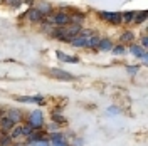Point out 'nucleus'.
I'll use <instances>...</instances> for the list:
<instances>
[{"instance_id":"1","label":"nucleus","mask_w":148,"mask_h":146,"mask_svg":"<svg viewBox=\"0 0 148 146\" xmlns=\"http://www.w3.org/2000/svg\"><path fill=\"white\" fill-rule=\"evenodd\" d=\"M27 124L30 126V128L34 129H39L44 126V113L40 109H36L32 111L30 114H29V119H27Z\"/></svg>"},{"instance_id":"2","label":"nucleus","mask_w":148,"mask_h":146,"mask_svg":"<svg viewBox=\"0 0 148 146\" xmlns=\"http://www.w3.org/2000/svg\"><path fill=\"white\" fill-rule=\"evenodd\" d=\"M98 15L114 27L121 25V12H104V10H101V12H98Z\"/></svg>"},{"instance_id":"3","label":"nucleus","mask_w":148,"mask_h":146,"mask_svg":"<svg viewBox=\"0 0 148 146\" xmlns=\"http://www.w3.org/2000/svg\"><path fill=\"white\" fill-rule=\"evenodd\" d=\"M130 52L135 55V57H140V59H143V61H147V59H148L147 49H143V47L138 46V44H130Z\"/></svg>"},{"instance_id":"4","label":"nucleus","mask_w":148,"mask_h":146,"mask_svg":"<svg viewBox=\"0 0 148 146\" xmlns=\"http://www.w3.org/2000/svg\"><path fill=\"white\" fill-rule=\"evenodd\" d=\"M36 9L39 10L42 15H44V18H46L47 15H51V14L54 12V7H52L49 2H37V3H36Z\"/></svg>"},{"instance_id":"5","label":"nucleus","mask_w":148,"mask_h":146,"mask_svg":"<svg viewBox=\"0 0 148 146\" xmlns=\"http://www.w3.org/2000/svg\"><path fill=\"white\" fill-rule=\"evenodd\" d=\"M25 17H27L30 22H42V20H44V15H42L36 7H30V9L25 12Z\"/></svg>"},{"instance_id":"6","label":"nucleus","mask_w":148,"mask_h":146,"mask_svg":"<svg viewBox=\"0 0 148 146\" xmlns=\"http://www.w3.org/2000/svg\"><path fill=\"white\" fill-rule=\"evenodd\" d=\"M49 72L52 74L54 77L61 79V81H74V76H73V74L66 72V71H62V69H51Z\"/></svg>"},{"instance_id":"7","label":"nucleus","mask_w":148,"mask_h":146,"mask_svg":"<svg viewBox=\"0 0 148 146\" xmlns=\"http://www.w3.org/2000/svg\"><path fill=\"white\" fill-rule=\"evenodd\" d=\"M7 118H9L14 124H18V123L24 119V113L20 109H9L7 111Z\"/></svg>"},{"instance_id":"8","label":"nucleus","mask_w":148,"mask_h":146,"mask_svg":"<svg viewBox=\"0 0 148 146\" xmlns=\"http://www.w3.org/2000/svg\"><path fill=\"white\" fill-rule=\"evenodd\" d=\"M84 18H86V15H84L83 12H71V14H69V24L83 25Z\"/></svg>"},{"instance_id":"9","label":"nucleus","mask_w":148,"mask_h":146,"mask_svg":"<svg viewBox=\"0 0 148 146\" xmlns=\"http://www.w3.org/2000/svg\"><path fill=\"white\" fill-rule=\"evenodd\" d=\"M136 39V35H135V32H131V30H125L123 34L120 35V44H133V40Z\"/></svg>"},{"instance_id":"10","label":"nucleus","mask_w":148,"mask_h":146,"mask_svg":"<svg viewBox=\"0 0 148 146\" xmlns=\"http://www.w3.org/2000/svg\"><path fill=\"white\" fill-rule=\"evenodd\" d=\"M113 49V42H111L110 37H101L99 42H98V47L96 50H111Z\"/></svg>"},{"instance_id":"11","label":"nucleus","mask_w":148,"mask_h":146,"mask_svg":"<svg viewBox=\"0 0 148 146\" xmlns=\"http://www.w3.org/2000/svg\"><path fill=\"white\" fill-rule=\"evenodd\" d=\"M147 17H148V12H147V10L135 12V17H133V22H131V24H135V25H141V24H145Z\"/></svg>"},{"instance_id":"12","label":"nucleus","mask_w":148,"mask_h":146,"mask_svg":"<svg viewBox=\"0 0 148 146\" xmlns=\"http://www.w3.org/2000/svg\"><path fill=\"white\" fill-rule=\"evenodd\" d=\"M12 128H14V123H12L7 116H2V118H0V129H2V131H10Z\"/></svg>"},{"instance_id":"13","label":"nucleus","mask_w":148,"mask_h":146,"mask_svg":"<svg viewBox=\"0 0 148 146\" xmlns=\"http://www.w3.org/2000/svg\"><path fill=\"white\" fill-rule=\"evenodd\" d=\"M99 39H101V37L98 35V34L91 35L89 39H88V42H86V47H84V49H94V50H96V47H98V42H99Z\"/></svg>"},{"instance_id":"14","label":"nucleus","mask_w":148,"mask_h":146,"mask_svg":"<svg viewBox=\"0 0 148 146\" xmlns=\"http://www.w3.org/2000/svg\"><path fill=\"white\" fill-rule=\"evenodd\" d=\"M133 17H135V12H133V10L123 12V14H121V24H125V25H130V24L133 22Z\"/></svg>"},{"instance_id":"15","label":"nucleus","mask_w":148,"mask_h":146,"mask_svg":"<svg viewBox=\"0 0 148 146\" xmlns=\"http://www.w3.org/2000/svg\"><path fill=\"white\" fill-rule=\"evenodd\" d=\"M52 145L54 146H67V143H66L64 136L61 133H54L52 134Z\"/></svg>"},{"instance_id":"16","label":"nucleus","mask_w":148,"mask_h":146,"mask_svg":"<svg viewBox=\"0 0 148 146\" xmlns=\"http://www.w3.org/2000/svg\"><path fill=\"white\" fill-rule=\"evenodd\" d=\"M56 54H57V57H59L61 61H64V62H79V59H77V57H73V55H66L62 50H57Z\"/></svg>"},{"instance_id":"17","label":"nucleus","mask_w":148,"mask_h":146,"mask_svg":"<svg viewBox=\"0 0 148 146\" xmlns=\"http://www.w3.org/2000/svg\"><path fill=\"white\" fill-rule=\"evenodd\" d=\"M10 138H12V139H15V138H20L22 136V124H20V123H18V124H14V128L10 129Z\"/></svg>"},{"instance_id":"18","label":"nucleus","mask_w":148,"mask_h":146,"mask_svg":"<svg viewBox=\"0 0 148 146\" xmlns=\"http://www.w3.org/2000/svg\"><path fill=\"white\" fill-rule=\"evenodd\" d=\"M10 143H12V138L9 133L0 131V146H10Z\"/></svg>"},{"instance_id":"19","label":"nucleus","mask_w":148,"mask_h":146,"mask_svg":"<svg viewBox=\"0 0 148 146\" xmlns=\"http://www.w3.org/2000/svg\"><path fill=\"white\" fill-rule=\"evenodd\" d=\"M22 2H24V0H2V3L7 5V7H10V9H18Z\"/></svg>"},{"instance_id":"20","label":"nucleus","mask_w":148,"mask_h":146,"mask_svg":"<svg viewBox=\"0 0 148 146\" xmlns=\"http://www.w3.org/2000/svg\"><path fill=\"white\" fill-rule=\"evenodd\" d=\"M34 131H36V129L30 128L29 124H22V136H25V138L32 136V134H34Z\"/></svg>"},{"instance_id":"21","label":"nucleus","mask_w":148,"mask_h":146,"mask_svg":"<svg viewBox=\"0 0 148 146\" xmlns=\"http://www.w3.org/2000/svg\"><path fill=\"white\" fill-rule=\"evenodd\" d=\"M111 50H113V54H114V55H123L125 52H126V49H125V46H123V44L113 46V49H111Z\"/></svg>"},{"instance_id":"22","label":"nucleus","mask_w":148,"mask_h":146,"mask_svg":"<svg viewBox=\"0 0 148 146\" xmlns=\"http://www.w3.org/2000/svg\"><path fill=\"white\" fill-rule=\"evenodd\" d=\"M126 71H128L130 74H136L140 71V67H138V65H128V67H126Z\"/></svg>"},{"instance_id":"23","label":"nucleus","mask_w":148,"mask_h":146,"mask_svg":"<svg viewBox=\"0 0 148 146\" xmlns=\"http://www.w3.org/2000/svg\"><path fill=\"white\" fill-rule=\"evenodd\" d=\"M34 145H36V146H49L51 143H49L47 139H39V141H36Z\"/></svg>"},{"instance_id":"24","label":"nucleus","mask_w":148,"mask_h":146,"mask_svg":"<svg viewBox=\"0 0 148 146\" xmlns=\"http://www.w3.org/2000/svg\"><path fill=\"white\" fill-rule=\"evenodd\" d=\"M147 44H148V37L147 35H141V47L147 49Z\"/></svg>"}]
</instances>
